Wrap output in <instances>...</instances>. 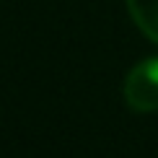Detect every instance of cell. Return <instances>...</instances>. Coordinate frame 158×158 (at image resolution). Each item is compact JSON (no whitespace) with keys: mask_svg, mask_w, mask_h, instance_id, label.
<instances>
[{"mask_svg":"<svg viewBox=\"0 0 158 158\" xmlns=\"http://www.w3.org/2000/svg\"><path fill=\"white\" fill-rule=\"evenodd\" d=\"M122 96L137 114L158 111V57H148L130 70L122 83Z\"/></svg>","mask_w":158,"mask_h":158,"instance_id":"1","label":"cell"},{"mask_svg":"<svg viewBox=\"0 0 158 158\" xmlns=\"http://www.w3.org/2000/svg\"><path fill=\"white\" fill-rule=\"evenodd\" d=\"M135 26L153 44H158V0H124Z\"/></svg>","mask_w":158,"mask_h":158,"instance_id":"2","label":"cell"}]
</instances>
